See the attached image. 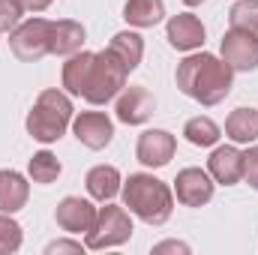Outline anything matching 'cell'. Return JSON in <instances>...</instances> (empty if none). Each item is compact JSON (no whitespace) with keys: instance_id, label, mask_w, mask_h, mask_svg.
Listing matches in <instances>:
<instances>
[{"instance_id":"obj_1","label":"cell","mask_w":258,"mask_h":255,"mask_svg":"<svg viewBox=\"0 0 258 255\" xmlns=\"http://www.w3.org/2000/svg\"><path fill=\"white\" fill-rule=\"evenodd\" d=\"M177 90L186 93L189 99L201 105H219L228 93H231V81H234V69L219 60L216 54H189L186 60L177 63L174 72Z\"/></svg>"},{"instance_id":"obj_2","label":"cell","mask_w":258,"mask_h":255,"mask_svg":"<svg viewBox=\"0 0 258 255\" xmlns=\"http://www.w3.org/2000/svg\"><path fill=\"white\" fill-rule=\"evenodd\" d=\"M123 204L147 225H165L174 210V192L153 174H129L123 183Z\"/></svg>"},{"instance_id":"obj_3","label":"cell","mask_w":258,"mask_h":255,"mask_svg":"<svg viewBox=\"0 0 258 255\" xmlns=\"http://www.w3.org/2000/svg\"><path fill=\"white\" fill-rule=\"evenodd\" d=\"M72 123V102L63 90H42L27 114V132L30 138L42 144H54L63 138V132Z\"/></svg>"},{"instance_id":"obj_4","label":"cell","mask_w":258,"mask_h":255,"mask_svg":"<svg viewBox=\"0 0 258 255\" xmlns=\"http://www.w3.org/2000/svg\"><path fill=\"white\" fill-rule=\"evenodd\" d=\"M129 69L108 48L96 51L93 57V66H90V75H87V84H84V99L90 105H105L108 99H114L123 87H126Z\"/></svg>"},{"instance_id":"obj_5","label":"cell","mask_w":258,"mask_h":255,"mask_svg":"<svg viewBox=\"0 0 258 255\" xmlns=\"http://www.w3.org/2000/svg\"><path fill=\"white\" fill-rule=\"evenodd\" d=\"M84 246L87 249H111V246H123L132 237V219H129L126 207L117 204H105L96 210V222L93 228L84 234Z\"/></svg>"},{"instance_id":"obj_6","label":"cell","mask_w":258,"mask_h":255,"mask_svg":"<svg viewBox=\"0 0 258 255\" xmlns=\"http://www.w3.org/2000/svg\"><path fill=\"white\" fill-rule=\"evenodd\" d=\"M9 48L21 63H36L51 54V21L48 18H27L9 33Z\"/></svg>"},{"instance_id":"obj_7","label":"cell","mask_w":258,"mask_h":255,"mask_svg":"<svg viewBox=\"0 0 258 255\" xmlns=\"http://www.w3.org/2000/svg\"><path fill=\"white\" fill-rule=\"evenodd\" d=\"M222 60L234 72H252L258 69V33L231 27L222 36Z\"/></svg>"},{"instance_id":"obj_8","label":"cell","mask_w":258,"mask_h":255,"mask_svg":"<svg viewBox=\"0 0 258 255\" xmlns=\"http://www.w3.org/2000/svg\"><path fill=\"white\" fill-rule=\"evenodd\" d=\"M174 150H177V138L171 132H165V129H147L138 138L135 156L147 168H162V165H168L174 159Z\"/></svg>"},{"instance_id":"obj_9","label":"cell","mask_w":258,"mask_h":255,"mask_svg":"<svg viewBox=\"0 0 258 255\" xmlns=\"http://www.w3.org/2000/svg\"><path fill=\"white\" fill-rule=\"evenodd\" d=\"M72 132L75 138L90 147V150H102L111 144L114 138V123L108 120V114L102 111H81L78 117H72Z\"/></svg>"},{"instance_id":"obj_10","label":"cell","mask_w":258,"mask_h":255,"mask_svg":"<svg viewBox=\"0 0 258 255\" xmlns=\"http://www.w3.org/2000/svg\"><path fill=\"white\" fill-rule=\"evenodd\" d=\"M117 120H123L129 126H141L153 117L156 111V96L147 90V87H123L120 99H117Z\"/></svg>"},{"instance_id":"obj_11","label":"cell","mask_w":258,"mask_h":255,"mask_svg":"<svg viewBox=\"0 0 258 255\" xmlns=\"http://www.w3.org/2000/svg\"><path fill=\"white\" fill-rule=\"evenodd\" d=\"M54 219L69 234H87L93 228V222H96V207L87 198L66 195L63 201L57 204V210H54Z\"/></svg>"},{"instance_id":"obj_12","label":"cell","mask_w":258,"mask_h":255,"mask_svg":"<svg viewBox=\"0 0 258 255\" xmlns=\"http://www.w3.org/2000/svg\"><path fill=\"white\" fill-rule=\"evenodd\" d=\"M174 192L183 207H204L213 198V177L201 168H183L174 180Z\"/></svg>"},{"instance_id":"obj_13","label":"cell","mask_w":258,"mask_h":255,"mask_svg":"<svg viewBox=\"0 0 258 255\" xmlns=\"http://www.w3.org/2000/svg\"><path fill=\"white\" fill-rule=\"evenodd\" d=\"M165 33H168V42L177 51H195V48L204 45V24L198 21V15H192V12L171 15Z\"/></svg>"},{"instance_id":"obj_14","label":"cell","mask_w":258,"mask_h":255,"mask_svg":"<svg viewBox=\"0 0 258 255\" xmlns=\"http://www.w3.org/2000/svg\"><path fill=\"white\" fill-rule=\"evenodd\" d=\"M207 171L216 183L222 186H234L243 177V153L237 147H213L210 159H207Z\"/></svg>"},{"instance_id":"obj_15","label":"cell","mask_w":258,"mask_h":255,"mask_svg":"<svg viewBox=\"0 0 258 255\" xmlns=\"http://www.w3.org/2000/svg\"><path fill=\"white\" fill-rule=\"evenodd\" d=\"M30 183L24 180V174L3 168L0 171V213H18L27 204Z\"/></svg>"},{"instance_id":"obj_16","label":"cell","mask_w":258,"mask_h":255,"mask_svg":"<svg viewBox=\"0 0 258 255\" xmlns=\"http://www.w3.org/2000/svg\"><path fill=\"white\" fill-rule=\"evenodd\" d=\"M120 183L123 180H120V171L114 165H93L87 171V177H84V186L90 192V198H96V201H111L123 189Z\"/></svg>"},{"instance_id":"obj_17","label":"cell","mask_w":258,"mask_h":255,"mask_svg":"<svg viewBox=\"0 0 258 255\" xmlns=\"http://www.w3.org/2000/svg\"><path fill=\"white\" fill-rule=\"evenodd\" d=\"M84 45V27L72 18H60V21H51V54H60L69 57L75 51H81Z\"/></svg>"},{"instance_id":"obj_18","label":"cell","mask_w":258,"mask_h":255,"mask_svg":"<svg viewBox=\"0 0 258 255\" xmlns=\"http://www.w3.org/2000/svg\"><path fill=\"white\" fill-rule=\"evenodd\" d=\"M93 57H96V51H75V54H69V60L63 63L66 93H72V96H81V93H84V84H87Z\"/></svg>"},{"instance_id":"obj_19","label":"cell","mask_w":258,"mask_h":255,"mask_svg":"<svg viewBox=\"0 0 258 255\" xmlns=\"http://www.w3.org/2000/svg\"><path fill=\"white\" fill-rule=\"evenodd\" d=\"M108 51L126 66L129 72H132V69H138L141 57H144V39H141L138 33H132V30H120V33L111 36Z\"/></svg>"},{"instance_id":"obj_20","label":"cell","mask_w":258,"mask_h":255,"mask_svg":"<svg viewBox=\"0 0 258 255\" xmlns=\"http://www.w3.org/2000/svg\"><path fill=\"white\" fill-rule=\"evenodd\" d=\"M225 135L234 144H249L258 138V111L255 108H234L225 120Z\"/></svg>"},{"instance_id":"obj_21","label":"cell","mask_w":258,"mask_h":255,"mask_svg":"<svg viewBox=\"0 0 258 255\" xmlns=\"http://www.w3.org/2000/svg\"><path fill=\"white\" fill-rule=\"evenodd\" d=\"M123 18L132 27H153L165 18V3L162 0H126Z\"/></svg>"},{"instance_id":"obj_22","label":"cell","mask_w":258,"mask_h":255,"mask_svg":"<svg viewBox=\"0 0 258 255\" xmlns=\"http://www.w3.org/2000/svg\"><path fill=\"white\" fill-rule=\"evenodd\" d=\"M27 171H30L33 183H54L60 177V159L51 150H39V153H33Z\"/></svg>"},{"instance_id":"obj_23","label":"cell","mask_w":258,"mask_h":255,"mask_svg":"<svg viewBox=\"0 0 258 255\" xmlns=\"http://www.w3.org/2000/svg\"><path fill=\"white\" fill-rule=\"evenodd\" d=\"M183 135H186V141L195 144V147H213L216 141H219V126L210 120V117H192V120H186V126H183Z\"/></svg>"},{"instance_id":"obj_24","label":"cell","mask_w":258,"mask_h":255,"mask_svg":"<svg viewBox=\"0 0 258 255\" xmlns=\"http://www.w3.org/2000/svg\"><path fill=\"white\" fill-rule=\"evenodd\" d=\"M228 21H231V27L258 33V0H237L228 9Z\"/></svg>"},{"instance_id":"obj_25","label":"cell","mask_w":258,"mask_h":255,"mask_svg":"<svg viewBox=\"0 0 258 255\" xmlns=\"http://www.w3.org/2000/svg\"><path fill=\"white\" fill-rule=\"evenodd\" d=\"M21 225L12 219V213H0V255H12L21 249Z\"/></svg>"},{"instance_id":"obj_26","label":"cell","mask_w":258,"mask_h":255,"mask_svg":"<svg viewBox=\"0 0 258 255\" xmlns=\"http://www.w3.org/2000/svg\"><path fill=\"white\" fill-rule=\"evenodd\" d=\"M21 6L15 0H0V33H12L21 24Z\"/></svg>"},{"instance_id":"obj_27","label":"cell","mask_w":258,"mask_h":255,"mask_svg":"<svg viewBox=\"0 0 258 255\" xmlns=\"http://www.w3.org/2000/svg\"><path fill=\"white\" fill-rule=\"evenodd\" d=\"M243 180L252 189H258V147H249L243 153Z\"/></svg>"},{"instance_id":"obj_28","label":"cell","mask_w":258,"mask_h":255,"mask_svg":"<svg viewBox=\"0 0 258 255\" xmlns=\"http://www.w3.org/2000/svg\"><path fill=\"white\" fill-rule=\"evenodd\" d=\"M45 252L48 255H54V252H84V246H81L78 240H54V243L45 246Z\"/></svg>"},{"instance_id":"obj_29","label":"cell","mask_w":258,"mask_h":255,"mask_svg":"<svg viewBox=\"0 0 258 255\" xmlns=\"http://www.w3.org/2000/svg\"><path fill=\"white\" fill-rule=\"evenodd\" d=\"M153 252L162 255V252H189V246L186 243H180V240H165V243H156L153 246Z\"/></svg>"},{"instance_id":"obj_30","label":"cell","mask_w":258,"mask_h":255,"mask_svg":"<svg viewBox=\"0 0 258 255\" xmlns=\"http://www.w3.org/2000/svg\"><path fill=\"white\" fill-rule=\"evenodd\" d=\"M24 12H45L51 6V0H15Z\"/></svg>"},{"instance_id":"obj_31","label":"cell","mask_w":258,"mask_h":255,"mask_svg":"<svg viewBox=\"0 0 258 255\" xmlns=\"http://www.w3.org/2000/svg\"><path fill=\"white\" fill-rule=\"evenodd\" d=\"M183 3H186V6H201L204 0H183Z\"/></svg>"}]
</instances>
